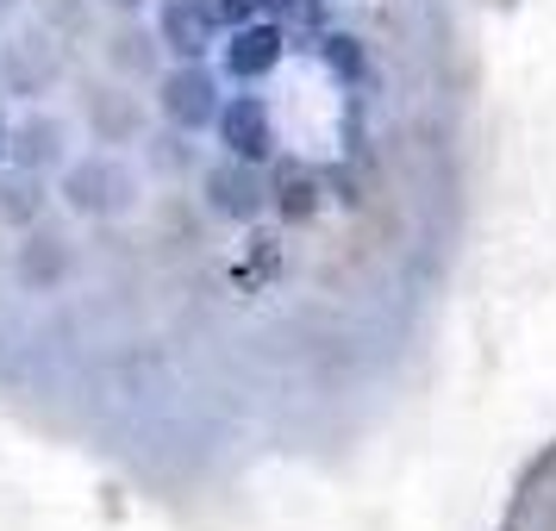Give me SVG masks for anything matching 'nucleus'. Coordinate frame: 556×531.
<instances>
[{
  "mask_svg": "<svg viewBox=\"0 0 556 531\" xmlns=\"http://www.w3.org/2000/svg\"><path fill=\"white\" fill-rule=\"evenodd\" d=\"M56 201L70 206L76 219H94V226H113V219H131L144 206V169L131 163L126 151H76L70 169L56 176Z\"/></svg>",
  "mask_w": 556,
  "mask_h": 531,
  "instance_id": "1",
  "label": "nucleus"
},
{
  "mask_svg": "<svg viewBox=\"0 0 556 531\" xmlns=\"http://www.w3.org/2000/svg\"><path fill=\"white\" fill-rule=\"evenodd\" d=\"M70 81V45L51 26H20L0 38V101L7 106H45Z\"/></svg>",
  "mask_w": 556,
  "mask_h": 531,
  "instance_id": "2",
  "label": "nucleus"
},
{
  "mask_svg": "<svg viewBox=\"0 0 556 531\" xmlns=\"http://www.w3.org/2000/svg\"><path fill=\"white\" fill-rule=\"evenodd\" d=\"M151 106L163 126L176 131H213V119H219V106H226V88H219V69L213 63H169L163 76H156L151 88Z\"/></svg>",
  "mask_w": 556,
  "mask_h": 531,
  "instance_id": "3",
  "label": "nucleus"
},
{
  "mask_svg": "<svg viewBox=\"0 0 556 531\" xmlns=\"http://www.w3.org/2000/svg\"><path fill=\"white\" fill-rule=\"evenodd\" d=\"M76 113H81V126H88V138L106 144V151L144 144V88H131V81H113V76L81 81Z\"/></svg>",
  "mask_w": 556,
  "mask_h": 531,
  "instance_id": "4",
  "label": "nucleus"
},
{
  "mask_svg": "<svg viewBox=\"0 0 556 531\" xmlns=\"http://www.w3.org/2000/svg\"><path fill=\"white\" fill-rule=\"evenodd\" d=\"M201 201H206V213H219L231 226H256L269 213V169L219 151L201 169Z\"/></svg>",
  "mask_w": 556,
  "mask_h": 531,
  "instance_id": "5",
  "label": "nucleus"
},
{
  "mask_svg": "<svg viewBox=\"0 0 556 531\" xmlns=\"http://www.w3.org/2000/svg\"><path fill=\"white\" fill-rule=\"evenodd\" d=\"M94 51H101V76L131 81V88H156V76L169 69V51H163L156 26H144V13L113 20V26L94 38Z\"/></svg>",
  "mask_w": 556,
  "mask_h": 531,
  "instance_id": "6",
  "label": "nucleus"
},
{
  "mask_svg": "<svg viewBox=\"0 0 556 531\" xmlns=\"http://www.w3.org/2000/svg\"><path fill=\"white\" fill-rule=\"evenodd\" d=\"M70 156H76V126L51 113V106H26L20 119H13V151L7 163H20V169H38V176H63L70 169Z\"/></svg>",
  "mask_w": 556,
  "mask_h": 531,
  "instance_id": "7",
  "label": "nucleus"
},
{
  "mask_svg": "<svg viewBox=\"0 0 556 531\" xmlns=\"http://www.w3.org/2000/svg\"><path fill=\"white\" fill-rule=\"evenodd\" d=\"M281 56H288V26L281 20H251V26H231L219 38V76L238 88H256L263 76H276Z\"/></svg>",
  "mask_w": 556,
  "mask_h": 531,
  "instance_id": "8",
  "label": "nucleus"
},
{
  "mask_svg": "<svg viewBox=\"0 0 556 531\" xmlns=\"http://www.w3.org/2000/svg\"><path fill=\"white\" fill-rule=\"evenodd\" d=\"M151 26L169 63H206V51H219V38H226L219 13L206 0H151Z\"/></svg>",
  "mask_w": 556,
  "mask_h": 531,
  "instance_id": "9",
  "label": "nucleus"
},
{
  "mask_svg": "<svg viewBox=\"0 0 556 531\" xmlns=\"http://www.w3.org/2000/svg\"><path fill=\"white\" fill-rule=\"evenodd\" d=\"M213 138H219V151L226 156H244V163H276V113H269V101L263 94H226V106H219V119H213Z\"/></svg>",
  "mask_w": 556,
  "mask_h": 531,
  "instance_id": "10",
  "label": "nucleus"
},
{
  "mask_svg": "<svg viewBox=\"0 0 556 531\" xmlns=\"http://www.w3.org/2000/svg\"><path fill=\"white\" fill-rule=\"evenodd\" d=\"M269 213L281 226H313L326 213V176L301 156H276L269 163Z\"/></svg>",
  "mask_w": 556,
  "mask_h": 531,
  "instance_id": "11",
  "label": "nucleus"
},
{
  "mask_svg": "<svg viewBox=\"0 0 556 531\" xmlns=\"http://www.w3.org/2000/svg\"><path fill=\"white\" fill-rule=\"evenodd\" d=\"M13 276L26 281L31 294H51L63 281L76 276V244L51 226H31L20 231V251H13Z\"/></svg>",
  "mask_w": 556,
  "mask_h": 531,
  "instance_id": "12",
  "label": "nucleus"
},
{
  "mask_svg": "<svg viewBox=\"0 0 556 531\" xmlns=\"http://www.w3.org/2000/svg\"><path fill=\"white\" fill-rule=\"evenodd\" d=\"M51 201H56V181L51 176L20 169V163H0V226H13V231L45 226Z\"/></svg>",
  "mask_w": 556,
  "mask_h": 531,
  "instance_id": "13",
  "label": "nucleus"
},
{
  "mask_svg": "<svg viewBox=\"0 0 556 531\" xmlns=\"http://www.w3.org/2000/svg\"><path fill=\"white\" fill-rule=\"evenodd\" d=\"M201 169L206 163H201V151H194V131H176V126L144 131V176L188 181V176H201Z\"/></svg>",
  "mask_w": 556,
  "mask_h": 531,
  "instance_id": "14",
  "label": "nucleus"
},
{
  "mask_svg": "<svg viewBox=\"0 0 556 531\" xmlns=\"http://www.w3.org/2000/svg\"><path fill=\"white\" fill-rule=\"evenodd\" d=\"M31 7H38V26H51L63 45L94 38V13H101V0H31Z\"/></svg>",
  "mask_w": 556,
  "mask_h": 531,
  "instance_id": "15",
  "label": "nucleus"
},
{
  "mask_svg": "<svg viewBox=\"0 0 556 531\" xmlns=\"http://www.w3.org/2000/svg\"><path fill=\"white\" fill-rule=\"evenodd\" d=\"M319 56H326L331 81H344L351 94L369 88V56H363V45H356L351 31H326V38H319Z\"/></svg>",
  "mask_w": 556,
  "mask_h": 531,
  "instance_id": "16",
  "label": "nucleus"
},
{
  "mask_svg": "<svg viewBox=\"0 0 556 531\" xmlns=\"http://www.w3.org/2000/svg\"><path fill=\"white\" fill-rule=\"evenodd\" d=\"M276 13L294 38H313V31L326 26V0H269V20H276Z\"/></svg>",
  "mask_w": 556,
  "mask_h": 531,
  "instance_id": "17",
  "label": "nucleus"
},
{
  "mask_svg": "<svg viewBox=\"0 0 556 531\" xmlns=\"http://www.w3.org/2000/svg\"><path fill=\"white\" fill-rule=\"evenodd\" d=\"M219 13V26H251V20H269V0H206Z\"/></svg>",
  "mask_w": 556,
  "mask_h": 531,
  "instance_id": "18",
  "label": "nucleus"
},
{
  "mask_svg": "<svg viewBox=\"0 0 556 531\" xmlns=\"http://www.w3.org/2000/svg\"><path fill=\"white\" fill-rule=\"evenodd\" d=\"M101 13H113V20H126V13H151V0H101Z\"/></svg>",
  "mask_w": 556,
  "mask_h": 531,
  "instance_id": "19",
  "label": "nucleus"
},
{
  "mask_svg": "<svg viewBox=\"0 0 556 531\" xmlns=\"http://www.w3.org/2000/svg\"><path fill=\"white\" fill-rule=\"evenodd\" d=\"M7 151H13V113H7V101H0V163H7Z\"/></svg>",
  "mask_w": 556,
  "mask_h": 531,
  "instance_id": "20",
  "label": "nucleus"
},
{
  "mask_svg": "<svg viewBox=\"0 0 556 531\" xmlns=\"http://www.w3.org/2000/svg\"><path fill=\"white\" fill-rule=\"evenodd\" d=\"M26 7H31V0H0V26H13V20H20Z\"/></svg>",
  "mask_w": 556,
  "mask_h": 531,
  "instance_id": "21",
  "label": "nucleus"
}]
</instances>
